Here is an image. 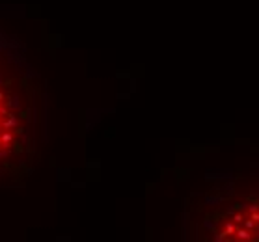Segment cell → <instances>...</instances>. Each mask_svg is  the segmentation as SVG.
Instances as JSON below:
<instances>
[{
    "label": "cell",
    "mask_w": 259,
    "mask_h": 242,
    "mask_svg": "<svg viewBox=\"0 0 259 242\" xmlns=\"http://www.w3.org/2000/svg\"><path fill=\"white\" fill-rule=\"evenodd\" d=\"M233 235H235L239 240H250V238H252L250 231H248L246 227H244V229H235V233H233Z\"/></svg>",
    "instance_id": "obj_1"
},
{
    "label": "cell",
    "mask_w": 259,
    "mask_h": 242,
    "mask_svg": "<svg viewBox=\"0 0 259 242\" xmlns=\"http://www.w3.org/2000/svg\"><path fill=\"white\" fill-rule=\"evenodd\" d=\"M15 125H17V119L15 117H9V119H6V121H4V127L6 129H13Z\"/></svg>",
    "instance_id": "obj_2"
},
{
    "label": "cell",
    "mask_w": 259,
    "mask_h": 242,
    "mask_svg": "<svg viewBox=\"0 0 259 242\" xmlns=\"http://www.w3.org/2000/svg\"><path fill=\"white\" fill-rule=\"evenodd\" d=\"M11 138H13V136L9 134V132H4V134L0 136V142H4V143H9V142H11Z\"/></svg>",
    "instance_id": "obj_3"
},
{
    "label": "cell",
    "mask_w": 259,
    "mask_h": 242,
    "mask_svg": "<svg viewBox=\"0 0 259 242\" xmlns=\"http://www.w3.org/2000/svg\"><path fill=\"white\" fill-rule=\"evenodd\" d=\"M242 222H244V227H246V229H254V227L257 225V223H255L252 218H250V220H242Z\"/></svg>",
    "instance_id": "obj_4"
},
{
    "label": "cell",
    "mask_w": 259,
    "mask_h": 242,
    "mask_svg": "<svg viewBox=\"0 0 259 242\" xmlns=\"http://www.w3.org/2000/svg\"><path fill=\"white\" fill-rule=\"evenodd\" d=\"M235 229H237V227L233 225V223H226V235H233V233H235Z\"/></svg>",
    "instance_id": "obj_5"
},
{
    "label": "cell",
    "mask_w": 259,
    "mask_h": 242,
    "mask_svg": "<svg viewBox=\"0 0 259 242\" xmlns=\"http://www.w3.org/2000/svg\"><path fill=\"white\" fill-rule=\"evenodd\" d=\"M250 218L254 220L255 223H259V212H257V210H255V212H250Z\"/></svg>",
    "instance_id": "obj_6"
},
{
    "label": "cell",
    "mask_w": 259,
    "mask_h": 242,
    "mask_svg": "<svg viewBox=\"0 0 259 242\" xmlns=\"http://www.w3.org/2000/svg\"><path fill=\"white\" fill-rule=\"evenodd\" d=\"M233 220H235L237 223H240V222H242L244 218H242V214H240V212H237V214H235V218H233Z\"/></svg>",
    "instance_id": "obj_7"
},
{
    "label": "cell",
    "mask_w": 259,
    "mask_h": 242,
    "mask_svg": "<svg viewBox=\"0 0 259 242\" xmlns=\"http://www.w3.org/2000/svg\"><path fill=\"white\" fill-rule=\"evenodd\" d=\"M216 240H226V233H220V235H216Z\"/></svg>",
    "instance_id": "obj_8"
},
{
    "label": "cell",
    "mask_w": 259,
    "mask_h": 242,
    "mask_svg": "<svg viewBox=\"0 0 259 242\" xmlns=\"http://www.w3.org/2000/svg\"><path fill=\"white\" fill-rule=\"evenodd\" d=\"M257 209H259V205H252V207H250V212H255Z\"/></svg>",
    "instance_id": "obj_9"
},
{
    "label": "cell",
    "mask_w": 259,
    "mask_h": 242,
    "mask_svg": "<svg viewBox=\"0 0 259 242\" xmlns=\"http://www.w3.org/2000/svg\"><path fill=\"white\" fill-rule=\"evenodd\" d=\"M0 131H2V125H0Z\"/></svg>",
    "instance_id": "obj_10"
}]
</instances>
